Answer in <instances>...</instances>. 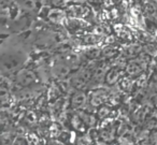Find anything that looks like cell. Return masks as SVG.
I'll list each match as a JSON object with an SVG mask.
<instances>
[{
  "mask_svg": "<svg viewBox=\"0 0 157 145\" xmlns=\"http://www.w3.org/2000/svg\"><path fill=\"white\" fill-rule=\"evenodd\" d=\"M26 56L23 54L21 51H9L6 52L3 51L2 55H1V71H2V75L6 73H11V72L16 71L20 69L25 63Z\"/></svg>",
  "mask_w": 157,
  "mask_h": 145,
  "instance_id": "1",
  "label": "cell"
},
{
  "mask_svg": "<svg viewBox=\"0 0 157 145\" xmlns=\"http://www.w3.org/2000/svg\"><path fill=\"white\" fill-rule=\"evenodd\" d=\"M37 82V74L30 69H21L15 74V85H18L22 88L35 86V83Z\"/></svg>",
  "mask_w": 157,
  "mask_h": 145,
  "instance_id": "2",
  "label": "cell"
},
{
  "mask_svg": "<svg viewBox=\"0 0 157 145\" xmlns=\"http://www.w3.org/2000/svg\"><path fill=\"white\" fill-rule=\"evenodd\" d=\"M45 16L48 22L55 25H65L68 20L66 10L60 8H48Z\"/></svg>",
  "mask_w": 157,
  "mask_h": 145,
  "instance_id": "3",
  "label": "cell"
},
{
  "mask_svg": "<svg viewBox=\"0 0 157 145\" xmlns=\"http://www.w3.org/2000/svg\"><path fill=\"white\" fill-rule=\"evenodd\" d=\"M87 103H90V99L87 98V95L82 90H76L75 93H72L69 104L72 110L80 111L84 110L86 108V105H87Z\"/></svg>",
  "mask_w": 157,
  "mask_h": 145,
  "instance_id": "4",
  "label": "cell"
},
{
  "mask_svg": "<svg viewBox=\"0 0 157 145\" xmlns=\"http://www.w3.org/2000/svg\"><path fill=\"white\" fill-rule=\"evenodd\" d=\"M110 96H111V93L107 89L97 88L93 90L90 95V104L94 108H99L110 99Z\"/></svg>",
  "mask_w": 157,
  "mask_h": 145,
  "instance_id": "5",
  "label": "cell"
},
{
  "mask_svg": "<svg viewBox=\"0 0 157 145\" xmlns=\"http://www.w3.org/2000/svg\"><path fill=\"white\" fill-rule=\"evenodd\" d=\"M88 25L90 24H88L85 20H82V18L68 17L65 26L70 33H72V35H76V33H80L83 30H85V29L88 27Z\"/></svg>",
  "mask_w": 157,
  "mask_h": 145,
  "instance_id": "6",
  "label": "cell"
},
{
  "mask_svg": "<svg viewBox=\"0 0 157 145\" xmlns=\"http://www.w3.org/2000/svg\"><path fill=\"white\" fill-rule=\"evenodd\" d=\"M66 12H67L68 17L84 20L86 16L90 15V8L85 7L83 5H72L68 6L67 9H66Z\"/></svg>",
  "mask_w": 157,
  "mask_h": 145,
  "instance_id": "7",
  "label": "cell"
},
{
  "mask_svg": "<svg viewBox=\"0 0 157 145\" xmlns=\"http://www.w3.org/2000/svg\"><path fill=\"white\" fill-rule=\"evenodd\" d=\"M70 71H71V67H70L66 61H61V63L59 61V63H57L56 65L52 68L51 74H52L55 78H60V80H63L68 74H70Z\"/></svg>",
  "mask_w": 157,
  "mask_h": 145,
  "instance_id": "8",
  "label": "cell"
},
{
  "mask_svg": "<svg viewBox=\"0 0 157 145\" xmlns=\"http://www.w3.org/2000/svg\"><path fill=\"white\" fill-rule=\"evenodd\" d=\"M122 74H123V70L117 67H115V66H113V67L110 68L107 75H105V84L109 85V86H113V85L118 84L121 78H123Z\"/></svg>",
  "mask_w": 157,
  "mask_h": 145,
  "instance_id": "9",
  "label": "cell"
},
{
  "mask_svg": "<svg viewBox=\"0 0 157 145\" xmlns=\"http://www.w3.org/2000/svg\"><path fill=\"white\" fill-rule=\"evenodd\" d=\"M76 113L81 116V118L83 119L86 127H88L90 129V128H95V126H96L97 123H98V119H99L98 116H96L94 113H90L85 110H80Z\"/></svg>",
  "mask_w": 157,
  "mask_h": 145,
  "instance_id": "10",
  "label": "cell"
},
{
  "mask_svg": "<svg viewBox=\"0 0 157 145\" xmlns=\"http://www.w3.org/2000/svg\"><path fill=\"white\" fill-rule=\"evenodd\" d=\"M14 2L24 13H31V12L36 11L38 8L37 0H15Z\"/></svg>",
  "mask_w": 157,
  "mask_h": 145,
  "instance_id": "11",
  "label": "cell"
},
{
  "mask_svg": "<svg viewBox=\"0 0 157 145\" xmlns=\"http://www.w3.org/2000/svg\"><path fill=\"white\" fill-rule=\"evenodd\" d=\"M70 125L73 129L78 130L80 132H85L86 131V125L84 124L83 119L81 118V116L78 113L72 114V116L70 117Z\"/></svg>",
  "mask_w": 157,
  "mask_h": 145,
  "instance_id": "12",
  "label": "cell"
},
{
  "mask_svg": "<svg viewBox=\"0 0 157 145\" xmlns=\"http://www.w3.org/2000/svg\"><path fill=\"white\" fill-rule=\"evenodd\" d=\"M118 85H120V88L122 89L123 91L129 93V91H131V89H132L135 83H133L131 78H129V76H127V75H124L121 78L120 82H118Z\"/></svg>",
  "mask_w": 157,
  "mask_h": 145,
  "instance_id": "13",
  "label": "cell"
},
{
  "mask_svg": "<svg viewBox=\"0 0 157 145\" xmlns=\"http://www.w3.org/2000/svg\"><path fill=\"white\" fill-rule=\"evenodd\" d=\"M120 55L117 48H114L112 46H107L101 51V56L107 59H116Z\"/></svg>",
  "mask_w": 157,
  "mask_h": 145,
  "instance_id": "14",
  "label": "cell"
},
{
  "mask_svg": "<svg viewBox=\"0 0 157 145\" xmlns=\"http://www.w3.org/2000/svg\"><path fill=\"white\" fill-rule=\"evenodd\" d=\"M111 108L109 105H103L99 106L98 108V111H97V116H98L99 119H107L108 117L111 115Z\"/></svg>",
  "mask_w": 157,
  "mask_h": 145,
  "instance_id": "15",
  "label": "cell"
},
{
  "mask_svg": "<svg viewBox=\"0 0 157 145\" xmlns=\"http://www.w3.org/2000/svg\"><path fill=\"white\" fill-rule=\"evenodd\" d=\"M15 140L13 133L10 132L9 130L8 131H2V134H1V144L2 145H12Z\"/></svg>",
  "mask_w": 157,
  "mask_h": 145,
  "instance_id": "16",
  "label": "cell"
},
{
  "mask_svg": "<svg viewBox=\"0 0 157 145\" xmlns=\"http://www.w3.org/2000/svg\"><path fill=\"white\" fill-rule=\"evenodd\" d=\"M90 141L92 140H90V138L88 136V134L78 136L75 140V145H90Z\"/></svg>",
  "mask_w": 157,
  "mask_h": 145,
  "instance_id": "17",
  "label": "cell"
},
{
  "mask_svg": "<svg viewBox=\"0 0 157 145\" xmlns=\"http://www.w3.org/2000/svg\"><path fill=\"white\" fill-rule=\"evenodd\" d=\"M28 140H27L25 136L23 135H17L15 136V140H14L13 144L12 145H28Z\"/></svg>",
  "mask_w": 157,
  "mask_h": 145,
  "instance_id": "18",
  "label": "cell"
},
{
  "mask_svg": "<svg viewBox=\"0 0 157 145\" xmlns=\"http://www.w3.org/2000/svg\"><path fill=\"white\" fill-rule=\"evenodd\" d=\"M148 140L152 145H157V129L148 132Z\"/></svg>",
  "mask_w": 157,
  "mask_h": 145,
  "instance_id": "19",
  "label": "cell"
},
{
  "mask_svg": "<svg viewBox=\"0 0 157 145\" xmlns=\"http://www.w3.org/2000/svg\"><path fill=\"white\" fill-rule=\"evenodd\" d=\"M138 145H152L148 140V135L146 138H141V139H138Z\"/></svg>",
  "mask_w": 157,
  "mask_h": 145,
  "instance_id": "20",
  "label": "cell"
},
{
  "mask_svg": "<svg viewBox=\"0 0 157 145\" xmlns=\"http://www.w3.org/2000/svg\"><path fill=\"white\" fill-rule=\"evenodd\" d=\"M115 1H116V2H124L125 0H115Z\"/></svg>",
  "mask_w": 157,
  "mask_h": 145,
  "instance_id": "21",
  "label": "cell"
},
{
  "mask_svg": "<svg viewBox=\"0 0 157 145\" xmlns=\"http://www.w3.org/2000/svg\"><path fill=\"white\" fill-rule=\"evenodd\" d=\"M122 145H131V144H129V142H128V143H126V144H122Z\"/></svg>",
  "mask_w": 157,
  "mask_h": 145,
  "instance_id": "22",
  "label": "cell"
}]
</instances>
